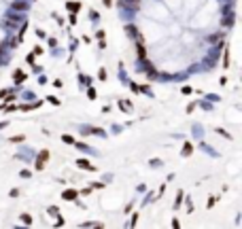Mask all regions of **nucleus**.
<instances>
[{"mask_svg": "<svg viewBox=\"0 0 242 229\" xmlns=\"http://www.w3.org/2000/svg\"><path fill=\"white\" fill-rule=\"evenodd\" d=\"M77 163H79V168H83V170H96V168L92 166V163H89V161H85V159H79Z\"/></svg>", "mask_w": 242, "mask_h": 229, "instance_id": "f257e3e1", "label": "nucleus"}, {"mask_svg": "<svg viewBox=\"0 0 242 229\" xmlns=\"http://www.w3.org/2000/svg\"><path fill=\"white\" fill-rule=\"evenodd\" d=\"M64 199H68V201L77 199V191H64Z\"/></svg>", "mask_w": 242, "mask_h": 229, "instance_id": "f03ea898", "label": "nucleus"}, {"mask_svg": "<svg viewBox=\"0 0 242 229\" xmlns=\"http://www.w3.org/2000/svg\"><path fill=\"white\" fill-rule=\"evenodd\" d=\"M23 79H26V74H23V72H15V81H17V83H21Z\"/></svg>", "mask_w": 242, "mask_h": 229, "instance_id": "7ed1b4c3", "label": "nucleus"}, {"mask_svg": "<svg viewBox=\"0 0 242 229\" xmlns=\"http://www.w3.org/2000/svg\"><path fill=\"white\" fill-rule=\"evenodd\" d=\"M62 140H64V142H68V144H75V138H72V136H62Z\"/></svg>", "mask_w": 242, "mask_h": 229, "instance_id": "20e7f679", "label": "nucleus"}, {"mask_svg": "<svg viewBox=\"0 0 242 229\" xmlns=\"http://www.w3.org/2000/svg\"><path fill=\"white\" fill-rule=\"evenodd\" d=\"M191 151H193V146H191L189 142H187V144H185V149H183V155H189Z\"/></svg>", "mask_w": 242, "mask_h": 229, "instance_id": "39448f33", "label": "nucleus"}, {"mask_svg": "<svg viewBox=\"0 0 242 229\" xmlns=\"http://www.w3.org/2000/svg\"><path fill=\"white\" fill-rule=\"evenodd\" d=\"M36 168H38V170H43V168H45V159H43V157H40V159H36Z\"/></svg>", "mask_w": 242, "mask_h": 229, "instance_id": "423d86ee", "label": "nucleus"}, {"mask_svg": "<svg viewBox=\"0 0 242 229\" xmlns=\"http://www.w3.org/2000/svg\"><path fill=\"white\" fill-rule=\"evenodd\" d=\"M138 57H145V47L138 43Z\"/></svg>", "mask_w": 242, "mask_h": 229, "instance_id": "0eeeda50", "label": "nucleus"}, {"mask_svg": "<svg viewBox=\"0 0 242 229\" xmlns=\"http://www.w3.org/2000/svg\"><path fill=\"white\" fill-rule=\"evenodd\" d=\"M68 9H70V11H79V4H72V2H68Z\"/></svg>", "mask_w": 242, "mask_h": 229, "instance_id": "6e6552de", "label": "nucleus"}, {"mask_svg": "<svg viewBox=\"0 0 242 229\" xmlns=\"http://www.w3.org/2000/svg\"><path fill=\"white\" fill-rule=\"evenodd\" d=\"M15 9H19V11H23V9H26V4H23V2H15Z\"/></svg>", "mask_w": 242, "mask_h": 229, "instance_id": "1a4fd4ad", "label": "nucleus"}, {"mask_svg": "<svg viewBox=\"0 0 242 229\" xmlns=\"http://www.w3.org/2000/svg\"><path fill=\"white\" fill-rule=\"evenodd\" d=\"M23 223H28V225L32 223V218H30V214H23Z\"/></svg>", "mask_w": 242, "mask_h": 229, "instance_id": "9d476101", "label": "nucleus"}, {"mask_svg": "<svg viewBox=\"0 0 242 229\" xmlns=\"http://www.w3.org/2000/svg\"><path fill=\"white\" fill-rule=\"evenodd\" d=\"M130 2H136V0H130Z\"/></svg>", "mask_w": 242, "mask_h": 229, "instance_id": "9b49d317", "label": "nucleus"}]
</instances>
